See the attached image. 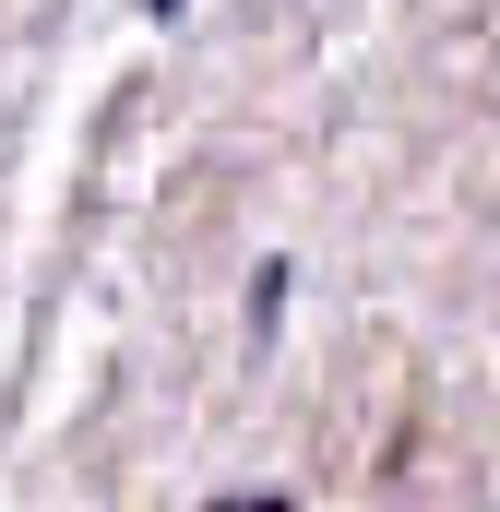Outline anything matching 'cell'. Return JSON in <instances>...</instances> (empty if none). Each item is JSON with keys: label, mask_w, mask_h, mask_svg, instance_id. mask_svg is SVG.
Instances as JSON below:
<instances>
[{"label": "cell", "mask_w": 500, "mask_h": 512, "mask_svg": "<svg viewBox=\"0 0 500 512\" xmlns=\"http://www.w3.org/2000/svg\"><path fill=\"white\" fill-rule=\"evenodd\" d=\"M143 12H155V24H179V12H191V0H143Z\"/></svg>", "instance_id": "obj_2"}, {"label": "cell", "mask_w": 500, "mask_h": 512, "mask_svg": "<svg viewBox=\"0 0 500 512\" xmlns=\"http://www.w3.org/2000/svg\"><path fill=\"white\" fill-rule=\"evenodd\" d=\"M286 286H298V274H286V262H262V274H250V322H262V334H274V322H286Z\"/></svg>", "instance_id": "obj_1"}]
</instances>
